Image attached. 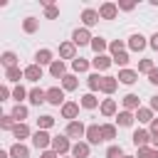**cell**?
I'll list each match as a JSON object with an SVG mask.
<instances>
[{"label": "cell", "mask_w": 158, "mask_h": 158, "mask_svg": "<svg viewBox=\"0 0 158 158\" xmlns=\"http://www.w3.org/2000/svg\"><path fill=\"white\" fill-rule=\"evenodd\" d=\"M72 141H69V136H64V133H59V136H54L52 138V151H57L59 156H67V153H72Z\"/></svg>", "instance_id": "1"}, {"label": "cell", "mask_w": 158, "mask_h": 158, "mask_svg": "<svg viewBox=\"0 0 158 158\" xmlns=\"http://www.w3.org/2000/svg\"><path fill=\"white\" fill-rule=\"evenodd\" d=\"M32 146L37 148V151H47V148H52V136L47 133V131H35L32 133Z\"/></svg>", "instance_id": "2"}, {"label": "cell", "mask_w": 158, "mask_h": 158, "mask_svg": "<svg viewBox=\"0 0 158 158\" xmlns=\"http://www.w3.org/2000/svg\"><path fill=\"white\" fill-rule=\"evenodd\" d=\"M47 104H52V106H64L67 101H64V89L62 86H49L47 89Z\"/></svg>", "instance_id": "3"}, {"label": "cell", "mask_w": 158, "mask_h": 158, "mask_svg": "<svg viewBox=\"0 0 158 158\" xmlns=\"http://www.w3.org/2000/svg\"><path fill=\"white\" fill-rule=\"evenodd\" d=\"M64 136H69V138H84L86 136V126L81 123V121H69L67 123V128H64Z\"/></svg>", "instance_id": "4"}, {"label": "cell", "mask_w": 158, "mask_h": 158, "mask_svg": "<svg viewBox=\"0 0 158 158\" xmlns=\"http://www.w3.org/2000/svg\"><path fill=\"white\" fill-rule=\"evenodd\" d=\"M91 32L86 30V27H77L74 32H72V42L77 44V47H84V44H91Z\"/></svg>", "instance_id": "5"}, {"label": "cell", "mask_w": 158, "mask_h": 158, "mask_svg": "<svg viewBox=\"0 0 158 158\" xmlns=\"http://www.w3.org/2000/svg\"><path fill=\"white\" fill-rule=\"evenodd\" d=\"M146 44H148V42H146V37H143L141 32H133V35L126 40V47H128L131 52H143V49H146Z\"/></svg>", "instance_id": "6"}, {"label": "cell", "mask_w": 158, "mask_h": 158, "mask_svg": "<svg viewBox=\"0 0 158 158\" xmlns=\"http://www.w3.org/2000/svg\"><path fill=\"white\" fill-rule=\"evenodd\" d=\"M84 138H86V143H89V146H99V143L104 141V138H101V126H99V123H89V126H86V136H84Z\"/></svg>", "instance_id": "7"}, {"label": "cell", "mask_w": 158, "mask_h": 158, "mask_svg": "<svg viewBox=\"0 0 158 158\" xmlns=\"http://www.w3.org/2000/svg\"><path fill=\"white\" fill-rule=\"evenodd\" d=\"M118 15V5L116 2H101L99 5V17L101 20H116Z\"/></svg>", "instance_id": "8"}, {"label": "cell", "mask_w": 158, "mask_h": 158, "mask_svg": "<svg viewBox=\"0 0 158 158\" xmlns=\"http://www.w3.org/2000/svg\"><path fill=\"white\" fill-rule=\"evenodd\" d=\"M59 114H62V118H67V123H69V121H77V116H79V104H77V101H67V104L59 109Z\"/></svg>", "instance_id": "9"}, {"label": "cell", "mask_w": 158, "mask_h": 158, "mask_svg": "<svg viewBox=\"0 0 158 158\" xmlns=\"http://www.w3.org/2000/svg\"><path fill=\"white\" fill-rule=\"evenodd\" d=\"M131 141H133L136 148H146V146L151 143V131H146V128H136L133 136H131Z\"/></svg>", "instance_id": "10"}, {"label": "cell", "mask_w": 158, "mask_h": 158, "mask_svg": "<svg viewBox=\"0 0 158 158\" xmlns=\"http://www.w3.org/2000/svg\"><path fill=\"white\" fill-rule=\"evenodd\" d=\"M99 20H101V17H99V10H94V7H84V10H81V22H84L86 30L94 27Z\"/></svg>", "instance_id": "11"}, {"label": "cell", "mask_w": 158, "mask_h": 158, "mask_svg": "<svg viewBox=\"0 0 158 158\" xmlns=\"http://www.w3.org/2000/svg\"><path fill=\"white\" fill-rule=\"evenodd\" d=\"M59 57H62V62H64V59H72V62H74V59H77V44H74L72 40H69V42H62V44H59Z\"/></svg>", "instance_id": "12"}, {"label": "cell", "mask_w": 158, "mask_h": 158, "mask_svg": "<svg viewBox=\"0 0 158 158\" xmlns=\"http://www.w3.org/2000/svg\"><path fill=\"white\" fill-rule=\"evenodd\" d=\"M111 64H114V57H109V54H99V57L91 59V67H94L96 72H106Z\"/></svg>", "instance_id": "13"}, {"label": "cell", "mask_w": 158, "mask_h": 158, "mask_svg": "<svg viewBox=\"0 0 158 158\" xmlns=\"http://www.w3.org/2000/svg\"><path fill=\"white\" fill-rule=\"evenodd\" d=\"M42 74H44V72H42V67H40V64H35V62L25 67V79H27V81H32V84H35V81H40V79H42Z\"/></svg>", "instance_id": "14"}, {"label": "cell", "mask_w": 158, "mask_h": 158, "mask_svg": "<svg viewBox=\"0 0 158 158\" xmlns=\"http://www.w3.org/2000/svg\"><path fill=\"white\" fill-rule=\"evenodd\" d=\"M133 121H136V114L133 111H118L116 114V126H121V128H128V126H133Z\"/></svg>", "instance_id": "15"}, {"label": "cell", "mask_w": 158, "mask_h": 158, "mask_svg": "<svg viewBox=\"0 0 158 158\" xmlns=\"http://www.w3.org/2000/svg\"><path fill=\"white\" fill-rule=\"evenodd\" d=\"M89 153H91V146L86 141H77L72 146V158H89Z\"/></svg>", "instance_id": "16"}, {"label": "cell", "mask_w": 158, "mask_h": 158, "mask_svg": "<svg viewBox=\"0 0 158 158\" xmlns=\"http://www.w3.org/2000/svg\"><path fill=\"white\" fill-rule=\"evenodd\" d=\"M30 104L32 106H40V104H44L47 101V89H40V86H35V89H30Z\"/></svg>", "instance_id": "17"}, {"label": "cell", "mask_w": 158, "mask_h": 158, "mask_svg": "<svg viewBox=\"0 0 158 158\" xmlns=\"http://www.w3.org/2000/svg\"><path fill=\"white\" fill-rule=\"evenodd\" d=\"M54 62V54H52V49H37V54H35V64H40V67H44V64H52Z\"/></svg>", "instance_id": "18"}, {"label": "cell", "mask_w": 158, "mask_h": 158, "mask_svg": "<svg viewBox=\"0 0 158 158\" xmlns=\"http://www.w3.org/2000/svg\"><path fill=\"white\" fill-rule=\"evenodd\" d=\"M49 74H52L54 79H64V77H67V64H64L62 59H54V62L49 64Z\"/></svg>", "instance_id": "19"}, {"label": "cell", "mask_w": 158, "mask_h": 158, "mask_svg": "<svg viewBox=\"0 0 158 158\" xmlns=\"http://www.w3.org/2000/svg\"><path fill=\"white\" fill-rule=\"evenodd\" d=\"M79 106L81 109H86V111H94L96 106H101L99 104V99H96V94H91V91H86L84 96H81V101H79Z\"/></svg>", "instance_id": "20"}, {"label": "cell", "mask_w": 158, "mask_h": 158, "mask_svg": "<svg viewBox=\"0 0 158 158\" xmlns=\"http://www.w3.org/2000/svg\"><path fill=\"white\" fill-rule=\"evenodd\" d=\"M99 111H101V116H106V118H109V116H116V114H118V106H116V101H114V99H104V101H101V106H99Z\"/></svg>", "instance_id": "21"}, {"label": "cell", "mask_w": 158, "mask_h": 158, "mask_svg": "<svg viewBox=\"0 0 158 158\" xmlns=\"http://www.w3.org/2000/svg\"><path fill=\"white\" fill-rule=\"evenodd\" d=\"M7 151H10V158H30V148H27L25 143H17V141H15Z\"/></svg>", "instance_id": "22"}, {"label": "cell", "mask_w": 158, "mask_h": 158, "mask_svg": "<svg viewBox=\"0 0 158 158\" xmlns=\"http://www.w3.org/2000/svg\"><path fill=\"white\" fill-rule=\"evenodd\" d=\"M136 81H138L136 69H121L118 72V84H136Z\"/></svg>", "instance_id": "23"}, {"label": "cell", "mask_w": 158, "mask_h": 158, "mask_svg": "<svg viewBox=\"0 0 158 158\" xmlns=\"http://www.w3.org/2000/svg\"><path fill=\"white\" fill-rule=\"evenodd\" d=\"M12 136L17 138V143H22L25 138H30V136H32V131H30V126H27V123H15Z\"/></svg>", "instance_id": "24"}, {"label": "cell", "mask_w": 158, "mask_h": 158, "mask_svg": "<svg viewBox=\"0 0 158 158\" xmlns=\"http://www.w3.org/2000/svg\"><path fill=\"white\" fill-rule=\"evenodd\" d=\"M89 67H91V62H89V59L77 57V59L72 62V74H84V72H89Z\"/></svg>", "instance_id": "25"}, {"label": "cell", "mask_w": 158, "mask_h": 158, "mask_svg": "<svg viewBox=\"0 0 158 158\" xmlns=\"http://www.w3.org/2000/svg\"><path fill=\"white\" fill-rule=\"evenodd\" d=\"M116 86H118V77H109V74H106V77L101 79V91H104V94H114Z\"/></svg>", "instance_id": "26"}, {"label": "cell", "mask_w": 158, "mask_h": 158, "mask_svg": "<svg viewBox=\"0 0 158 158\" xmlns=\"http://www.w3.org/2000/svg\"><path fill=\"white\" fill-rule=\"evenodd\" d=\"M153 118H156V116H153V109H151V106H141V109L136 111V121H138V123H151Z\"/></svg>", "instance_id": "27"}, {"label": "cell", "mask_w": 158, "mask_h": 158, "mask_svg": "<svg viewBox=\"0 0 158 158\" xmlns=\"http://www.w3.org/2000/svg\"><path fill=\"white\" fill-rule=\"evenodd\" d=\"M101 79H104V77H101L99 72H94V74L86 77V86H89L91 94H94V91H101Z\"/></svg>", "instance_id": "28"}, {"label": "cell", "mask_w": 158, "mask_h": 158, "mask_svg": "<svg viewBox=\"0 0 158 158\" xmlns=\"http://www.w3.org/2000/svg\"><path fill=\"white\" fill-rule=\"evenodd\" d=\"M123 109H126V111H138V109H141V99H138L136 94H126V96H123Z\"/></svg>", "instance_id": "29"}, {"label": "cell", "mask_w": 158, "mask_h": 158, "mask_svg": "<svg viewBox=\"0 0 158 158\" xmlns=\"http://www.w3.org/2000/svg\"><path fill=\"white\" fill-rule=\"evenodd\" d=\"M10 114H12V118H15L17 123H25V118H27V114H30V109H27L25 104H15V109H12Z\"/></svg>", "instance_id": "30"}, {"label": "cell", "mask_w": 158, "mask_h": 158, "mask_svg": "<svg viewBox=\"0 0 158 158\" xmlns=\"http://www.w3.org/2000/svg\"><path fill=\"white\" fill-rule=\"evenodd\" d=\"M89 47H91V49H94V54H96V57H99V54H104V52H106V49H109V42H106V40H104V37H94V40H91V44H89Z\"/></svg>", "instance_id": "31"}, {"label": "cell", "mask_w": 158, "mask_h": 158, "mask_svg": "<svg viewBox=\"0 0 158 158\" xmlns=\"http://www.w3.org/2000/svg\"><path fill=\"white\" fill-rule=\"evenodd\" d=\"M0 62H2V67H5V69H10V67H17V54L7 49V52H2V54H0Z\"/></svg>", "instance_id": "32"}, {"label": "cell", "mask_w": 158, "mask_h": 158, "mask_svg": "<svg viewBox=\"0 0 158 158\" xmlns=\"http://www.w3.org/2000/svg\"><path fill=\"white\" fill-rule=\"evenodd\" d=\"M5 79H7V81H20V79H25V69L10 67V69H5Z\"/></svg>", "instance_id": "33"}, {"label": "cell", "mask_w": 158, "mask_h": 158, "mask_svg": "<svg viewBox=\"0 0 158 158\" xmlns=\"http://www.w3.org/2000/svg\"><path fill=\"white\" fill-rule=\"evenodd\" d=\"M37 27H40L37 17H25V20H22V32H27V35H35V32H37Z\"/></svg>", "instance_id": "34"}, {"label": "cell", "mask_w": 158, "mask_h": 158, "mask_svg": "<svg viewBox=\"0 0 158 158\" xmlns=\"http://www.w3.org/2000/svg\"><path fill=\"white\" fill-rule=\"evenodd\" d=\"M79 86V79H77V74H67L64 79H62V89L64 91H74Z\"/></svg>", "instance_id": "35"}, {"label": "cell", "mask_w": 158, "mask_h": 158, "mask_svg": "<svg viewBox=\"0 0 158 158\" xmlns=\"http://www.w3.org/2000/svg\"><path fill=\"white\" fill-rule=\"evenodd\" d=\"M101 138L104 141H114L116 138V123H101Z\"/></svg>", "instance_id": "36"}, {"label": "cell", "mask_w": 158, "mask_h": 158, "mask_svg": "<svg viewBox=\"0 0 158 158\" xmlns=\"http://www.w3.org/2000/svg\"><path fill=\"white\" fill-rule=\"evenodd\" d=\"M52 126H54V116L44 114V116H40V118H37V128H40V131H49Z\"/></svg>", "instance_id": "37"}, {"label": "cell", "mask_w": 158, "mask_h": 158, "mask_svg": "<svg viewBox=\"0 0 158 158\" xmlns=\"http://www.w3.org/2000/svg\"><path fill=\"white\" fill-rule=\"evenodd\" d=\"M153 69H156L153 59H148V57H146V59H141V62H138V69H136V72H138V74H151Z\"/></svg>", "instance_id": "38"}, {"label": "cell", "mask_w": 158, "mask_h": 158, "mask_svg": "<svg viewBox=\"0 0 158 158\" xmlns=\"http://www.w3.org/2000/svg\"><path fill=\"white\" fill-rule=\"evenodd\" d=\"M27 96H30V91H27L22 84H17V86L12 89V99H15L17 104H22V99H27Z\"/></svg>", "instance_id": "39"}, {"label": "cell", "mask_w": 158, "mask_h": 158, "mask_svg": "<svg viewBox=\"0 0 158 158\" xmlns=\"http://www.w3.org/2000/svg\"><path fill=\"white\" fill-rule=\"evenodd\" d=\"M15 123H17V121L12 118V114L0 116V128H2V131H12V128H15Z\"/></svg>", "instance_id": "40"}, {"label": "cell", "mask_w": 158, "mask_h": 158, "mask_svg": "<svg viewBox=\"0 0 158 158\" xmlns=\"http://www.w3.org/2000/svg\"><path fill=\"white\" fill-rule=\"evenodd\" d=\"M106 158H123V148H121L118 143H111V146L106 148Z\"/></svg>", "instance_id": "41"}, {"label": "cell", "mask_w": 158, "mask_h": 158, "mask_svg": "<svg viewBox=\"0 0 158 158\" xmlns=\"http://www.w3.org/2000/svg\"><path fill=\"white\" fill-rule=\"evenodd\" d=\"M136 158H158V148H153V146L138 148V156H136Z\"/></svg>", "instance_id": "42"}, {"label": "cell", "mask_w": 158, "mask_h": 158, "mask_svg": "<svg viewBox=\"0 0 158 158\" xmlns=\"http://www.w3.org/2000/svg\"><path fill=\"white\" fill-rule=\"evenodd\" d=\"M123 47H126L123 40H114V42H109V52H111V57H116L118 52H123Z\"/></svg>", "instance_id": "43"}, {"label": "cell", "mask_w": 158, "mask_h": 158, "mask_svg": "<svg viewBox=\"0 0 158 158\" xmlns=\"http://www.w3.org/2000/svg\"><path fill=\"white\" fill-rule=\"evenodd\" d=\"M44 17H47V20H57V17H59V7H57L54 2H49V5L44 7Z\"/></svg>", "instance_id": "44"}, {"label": "cell", "mask_w": 158, "mask_h": 158, "mask_svg": "<svg viewBox=\"0 0 158 158\" xmlns=\"http://www.w3.org/2000/svg\"><path fill=\"white\" fill-rule=\"evenodd\" d=\"M114 64H118V67H123L126 69V64H128V52L123 49V52H118L116 57H114Z\"/></svg>", "instance_id": "45"}, {"label": "cell", "mask_w": 158, "mask_h": 158, "mask_svg": "<svg viewBox=\"0 0 158 158\" xmlns=\"http://www.w3.org/2000/svg\"><path fill=\"white\" fill-rule=\"evenodd\" d=\"M116 5H118V10H123V12H131V10L136 7V2H131V0H118Z\"/></svg>", "instance_id": "46"}, {"label": "cell", "mask_w": 158, "mask_h": 158, "mask_svg": "<svg viewBox=\"0 0 158 158\" xmlns=\"http://www.w3.org/2000/svg\"><path fill=\"white\" fill-rule=\"evenodd\" d=\"M10 96H12V91H10V86H7V84H2V86H0V101H7Z\"/></svg>", "instance_id": "47"}, {"label": "cell", "mask_w": 158, "mask_h": 158, "mask_svg": "<svg viewBox=\"0 0 158 158\" xmlns=\"http://www.w3.org/2000/svg\"><path fill=\"white\" fill-rule=\"evenodd\" d=\"M40 158H59V153L57 151H52V148H47V151H42V156Z\"/></svg>", "instance_id": "48"}, {"label": "cell", "mask_w": 158, "mask_h": 158, "mask_svg": "<svg viewBox=\"0 0 158 158\" xmlns=\"http://www.w3.org/2000/svg\"><path fill=\"white\" fill-rule=\"evenodd\" d=\"M148 44H151V47H153V49L158 52V32H153V35H151V40H148Z\"/></svg>", "instance_id": "49"}, {"label": "cell", "mask_w": 158, "mask_h": 158, "mask_svg": "<svg viewBox=\"0 0 158 158\" xmlns=\"http://www.w3.org/2000/svg\"><path fill=\"white\" fill-rule=\"evenodd\" d=\"M148 81H151V84H158V67H156V69L148 74Z\"/></svg>", "instance_id": "50"}, {"label": "cell", "mask_w": 158, "mask_h": 158, "mask_svg": "<svg viewBox=\"0 0 158 158\" xmlns=\"http://www.w3.org/2000/svg\"><path fill=\"white\" fill-rule=\"evenodd\" d=\"M148 106L153 109V114L158 111V94H156V96H151V104H148Z\"/></svg>", "instance_id": "51"}, {"label": "cell", "mask_w": 158, "mask_h": 158, "mask_svg": "<svg viewBox=\"0 0 158 158\" xmlns=\"http://www.w3.org/2000/svg\"><path fill=\"white\" fill-rule=\"evenodd\" d=\"M151 133H158V118L151 121Z\"/></svg>", "instance_id": "52"}, {"label": "cell", "mask_w": 158, "mask_h": 158, "mask_svg": "<svg viewBox=\"0 0 158 158\" xmlns=\"http://www.w3.org/2000/svg\"><path fill=\"white\" fill-rule=\"evenodd\" d=\"M151 146L158 148V133H151Z\"/></svg>", "instance_id": "53"}, {"label": "cell", "mask_w": 158, "mask_h": 158, "mask_svg": "<svg viewBox=\"0 0 158 158\" xmlns=\"http://www.w3.org/2000/svg\"><path fill=\"white\" fill-rule=\"evenodd\" d=\"M0 158H10V151H0Z\"/></svg>", "instance_id": "54"}, {"label": "cell", "mask_w": 158, "mask_h": 158, "mask_svg": "<svg viewBox=\"0 0 158 158\" xmlns=\"http://www.w3.org/2000/svg\"><path fill=\"white\" fill-rule=\"evenodd\" d=\"M123 158H136V156H123Z\"/></svg>", "instance_id": "55"}, {"label": "cell", "mask_w": 158, "mask_h": 158, "mask_svg": "<svg viewBox=\"0 0 158 158\" xmlns=\"http://www.w3.org/2000/svg\"><path fill=\"white\" fill-rule=\"evenodd\" d=\"M64 158H72V156H64Z\"/></svg>", "instance_id": "56"}]
</instances>
